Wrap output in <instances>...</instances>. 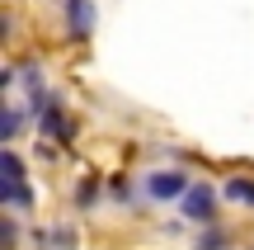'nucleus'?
I'll return each instance as SVG.
<instances>
[{"mask_svg": "<svg viewBox=\"0 0 254 250\" xmlns=\"http://www.w3.org/2000/svg\"><path fill=\"white\" fill-rule=\"evenodd\" d=\"M0 170H5V184H0V198H5L9 208H24V203H28L33 194L24 189V166H19V156H14L9 147L0 151Z\"/></svg>", "mask_w": 254, "mask_h": 250, "instance_id": "1", "label": "nucleus"}, {"mask_svg": "<svg viewBox=\"0 0 254 250\" xmlns=\"http://www.w3.org/2000/svg\"><path fill=\"white\" fill-rule=\"evenodd\" d=\"M189 189H193V184H189L184 170H151V175H146V194L160 198V203H165V198H184Z\"/></svg>", "mask_w": 254, "mask_h": 250, "instance_id": "2", "label": "nucleus"}, {"mask_svg": "<svg viewBox=\"0 0 254 250\" xmlns=\"http://www.w3.org/2000/svg\"><path fill=\"white\" fill-rule=\"evenodd\" d=\"M179 203H184V217H189V222H212V213H217V189L212 184H193Z\"/></svg>", "mask_w": 254, "mask_h": 250, "instance_id": "3", "label": "nucleus"}, {"mask_svg": "<svg viewBox=\"0 0 254 250\" xmlns=\"http://www.w3.org/2000/svg\"><path fill=\"white\" fill-rule=\"evenodd\" d=\"M66 19H71V33L75 38H90L94 33V9H90V0H66Z\"/></svg>", "mask_w": 254, "mask_h": 250, "instance_id": "4", "label": "nucleus"}, {"mask_svg": "<svg viewBox=\"0 0 254 250\" xmlns=\"http://www.w3.org/2000/svg\"><path fill=\"white\" fill-rule=\"evenodd\" d=\"M38 113H43V132H52V137H71V123H66L62 104H52V99H47Z\"/></svg>", "mask_w": 254, "mask_h": 250, "instance_id": "5", "label": "nucleus"}, {"mask_svg": "<svg viewBox=\"0 0 254 250\" xmlns=\"http://www.w3.org/2000/svg\"><path fill=\"white\" fill-rule=\"evenodd\" d=\"M226 194H231V198H240V203H254V184H250V179H231Z\"/></svg>", "mask_w": 254, "mask_h": 250, "instance_id": "6", "label": "nucleus"}, {"mask_svg": "<svg viewBox=\"0 0 254 250\" xmlns=\"http://www.w3.org/2000/svg\"><path fill=\"white\" fill-rule=\"evenodd\" d=\"M0 241H5V250H14V241H19V227L9 222V217L0 222Z\"/></svg>", "mask_w": 254, "mask_h": 250, "instance_id": "7", "label": "nucleus"}, {"mask_svg": "<svg viewBox=\"0 0 254 250\" xmlns=\"http://www.w3.org/2000/svg\"><path fill=\"white\" fill-rule=\"evenodd\" d=\"M14 132H19V109H9V113H5V142L14 137Z\"/></svg>", "mask_w": 254, "mask_h": 250, "instance_id": "8", "label": "nucleus"}]
</instances>
